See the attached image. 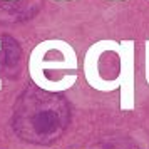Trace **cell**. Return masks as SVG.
Returning a JSON list of instances; mask_svg holds the SVG:
<instances>
[{
  "mask_svg": "<svg viewBox=\"0 0 149 149\" xmlns=\"http://www.w3.org/2000/svg\"><path fill=\"white\" fill-rule=\"evenodd\" d=\"M0 49H2V42H0ZM0 89H2V81H0Z\"/></svg>",
  "mask_w": 149,
  "mask_h": 149,
  "instance_id": "5b68a950",
  "label": "cell"
},
{
  "mask_svg": "<svg viewBox=\"0 0 149 149\" xmlns=\"http://www.w3.org/2000/svg\"><path fill=\"white\" fill-rule=\"evenodd\" d=\"M45 69L50 70L77 69V55L74 47L62 39H49L39 42L30 52L29 59V74L40 89L49 92H61L70 89L77 81L75 74L65 75L59 81H50L44 74Z\"/></svg>",
  "mask_w": 149,
  "mask_h": 149,
  "instance_id": "6da1fadb",
  "label": "cell"
},
{
  "mask_svg": "<svg viewBox=\"0 0 149 149\" xmlns=\"http://www.w3.org/2000/svg\"><path fill=\"white\" fill-rule=\"evenodd\" d=\"M119 67L121 72L117 75L119 89H121V104L122 111H134V40H121Z\"/></svg>",
  "mask_w": 149,
  "mask_h": 149,
  "instance_id": "3957f363",
  "label": "cell"
},
{
  "mask_svg": "<svg viewBox=\"0 0 149 149\" xmlns=\"http://www.w3.org/2000/svg\"><path fill=\"white\" fill-rule=\"evenodd\" d=\"M111 2H122V0H111Z\"/></svg>",
  "mask_w": 149,
  "mask_h": 149,
  "instance_id": "8992f818",
  "label": "cell"
},
{
  "mask_svg": "<svg viewBox=\"0 0 149 149\" xmlns=\"http://www.w3.org/2000/svg\"><path fill=\"white\" fill-rule=\"evenodd\" d=\"M144 54H146V82L149 86V40L144 42Z\"/></svg>",
  "mask_w": 149,
  "mask_h": 149,
  "instance_id": "277c9868",
  "label": "cell"
},
{
  "mask_svg": "<svg viewBox=\"0 0 149 149\" xmlns=\"http://www.w3.org/2000/svg\"><path fill=\"white\" fill-rule=\"evenodd\" d=\"M57 2H69V0H57Z\"/></svg>",
  "mask_w": 149,
  "mask_h": 149,
  "instance_id": "52a82bcc",
  "label": "cell"
},
{
  "mask_svg": "<svg viewBox=\"0 0 149 149\" xmlns=\"http://www.w3.org/2000/svg\"><path fill=\"white\" fill-rule=\"evenodd\" d=\"M107 50H112V52L117 54L121 50V44L117 40H112V39H104V40L94 42L87 49L86 55H84V75H86V81H87V84L92 89L102 91V92H111V91L119 87V79L117 77L112 79V81H106L99 74V59Z\"/></svg>",
  "mask_w": 149,
  "mask_h": 149,
  "instance_id": "7a4b0ae2",
  "label": "cell"
},
{
  "mask_svg": "<svg viewBox=\"0 0 149 149\" xmlns=\"http://www.w3.org/2000/svg\"><path fill=\"white\" fill-rule=\"evenodd\" d=\"M7 2H14V0H7Z\"/></svg>",
  "mask_w": 149,
  "mask_h": 149,
  "instance_id": "ba28073f",
  "label": "cell"
}]
</instances>
